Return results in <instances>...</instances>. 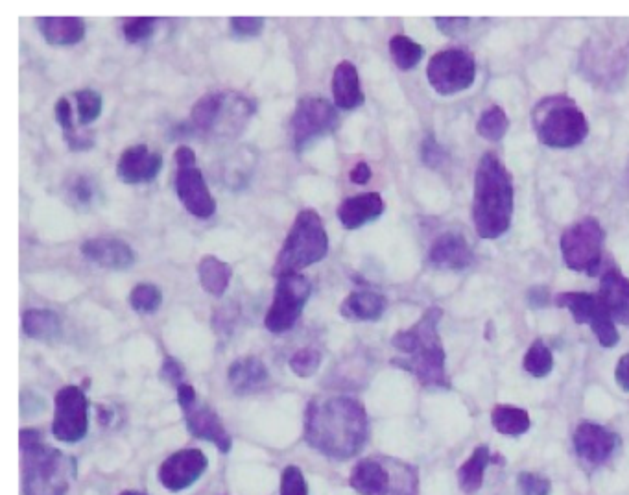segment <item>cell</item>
<instances>
[{
    "mask_svg": "<svg viewBox=\"0 0 629 495\" xmlns=\"http://www.w3.org/2000/svg\"><path fill=\"white\" fill-rule=\"evenodd\" d=\"M369 435L368 412L349 396L310 401L305 414V438L309 446L331 459L355 457Z\"/></svg>",
    "mask_w": 629,
    "mask_h": 495,
    "instance_id": "cell-1",
    "label": "cell"
},
{
    "mask_svg": "<svg viewBox=\"0 0 629 495\" xmlns=\"http://www.w3.org/2000/svg\"><path fill=\"white\" fill-rule=\"evenodd\" d=\"M515 191L506 165L487 152L480 157L473 191V224L480 239L495 241L506 235L513 220Z\"/></svg>",
    "mask_w": 629,
    "mask_h": 495,
    "instance_id": "cell-2",
    "label": "cell"
},
{
    "mask_svg": "<svg viewBox=\"0 0 629 495\" xmlns=\"http://www.w3.org/2000/svg\"><path fill=\"white\" fill-rule=\"evenodd\" d=\"M441 316L440 307H430L414 326L393 335V348L403 353L397 364L416 375L423 387H449L445 374L447 355L440 339Z\"/></svg>",
    "mask_w": 629,
    "mask_h": 495,
    "instance_id": "cell-3",
    "label": "cell"
},
{
    "mask_svg": "<svg viewBox=\"0 0 629 495\" xmlns=\"http://www.w3.org/2000/svg\"><path fill=\"white\" fill-rule=\"evenodd\" d=\"M23 495H65L76 473V462L41 442L34 429L21 431Z\"/></svg>",
    "mask_w": 629,
    "mask_h": 495,
    "instance_id": "cell-4",
    "label": "cell"
},
{
    "mask_svg": "<svg viewBox=\"0 0 629 495\" xmlns=\"http://www.w3.org/2000/svg\"><path fill=\"white\" fill-rule=\"evenodd\" d=\"M329 254V233L314 209L299 211L292 228L286 235L285 244L273 263V276L301 274V270L323 261Z\"/></svg>",
    "mask_w": 629,
    "mask_h": 495,
    "instance_id": "cell-5",
    "label": "cell"
},
{
    "mask_svg": "<svg viewBox=\"0 0 629 495\" xmlns=\"http://www.w3.org/2000/svg\"><path fill=\"white\" fill-rule=\"evenodd\" d=\"M534 130L539 143L567 150L582 145L589 135V121L582 109L563 95L541 100L534 109Z\"/></svg>",
    "mask_w": 629,
    "mask_h": 495,
    "instance_id": "cell-6",
    "label": "cell"
},
{
    "mask_svg": "<svg viewBox=\"0 0 629 495\" xmlns=\"http://www.w3.org/2000/svg\"><path fill=\"white\" fill-rule=\"evenodd\" d=\"M255 106L250 98L235 93H207L190 111L189 126L192 132L205 135H235L246 126Z\"/></svg>",
    "mask_w": 629,
    "mask_h": 495,
    "instance_id": "cell-7",
    "label": "cell"
},
{
    "mask_svg": "<svg viewBox=\"0 0 629 495\" xmlns=\"http://www.w3.org/2000/svg\"><path fill=\"white\" fill-rule=\"evenodd\" d=\"M604 244L606 231L602 224L596 218L585 217L563 231L559 250L569 270L594 276L602 263Z\"/></svg>",
    "mask_w": 629,
    "mask_h": 495,
    "instance_id": "cell-8",
    "label": "cell"
},
{
    "mask_svg": "<svg viewBox=\"0 0 629 495\" xmlns=\"http://www.w3.org/2000/svg\"><path fill=\"white\" fill-rule=\"evenodd\" d=\"M312 294V283L303 274H286L277 278L273 300L264 316V327L273 335L288 333L296 326Z\"/></svg>",
    "mask_w": 629,
    "mask_h": 495,
    "instance_id": "cell-9",
    "label": "cell"
},
{
    "mask_svg": "<svg viewBox=\"0 0 629 495\" xmlns=\"http://www.w3.org/2000/svg\"><path fill=\"white\" fill-rule=\"evenodd\" d=\"M176 180H174V189L178 194L179 202L189 211L192 217L207 218L213 217L216 213V200L209 185L203 178V172L196 163V152L190 146H178L176 154Z\"/></svg>",
    "mask_w": 629,
    "mask_h": 495,
    "instance_id": "cell-10",
    "label": "cell"
},
{
    "mask_svg": "<svg viewBox=\"0 0 629 495\" xmlns=\"http://www.w3.org/2000/svg\"><path fill=\"white\" fill-rule=\"evenodd\" d=\"M427 80L441 97H452L467 91L476 80L473 54L463 49L441 50L428 61Z\"/></svg>",
    "mask_w": 629,
    "mask_h": 495,
    "instance_id": "cell-11",
    "label": "cell"
},
{
    "mask_svg": "<svg viewBox=\"0 0 629 495\" xmlns=\"http://www.w3.org/2000/svg\"><path fill=\"white\" fill-rule=\"evenodd\" d=\"M554 302L561 309H567L576 324L591 327L596 340L602 348H615L620 342L617 322L607 311L606 305L598 298V294L589 292H561Z\"/></svg>",
    "mask_w": 629,
    "mask_h": 495,
    "instance_id": "cell-12",
    "label": "cell"
},
{
    "mask_svg": "<svg viewBox=\"0 0 629 495\" xmlns=\"http://www.w3.org/2000/svg\"><path fill=\"white\" fill-rule=\"evenodd\" d=\"M336 126H338L336 106L327 102L325 98H301L290 117V141L296 152H303L316 139L333 133Z\"/></svg>",
    "mask_w": 629,
    "mask_h": 495,
    "instance_id": "cell-13",
    "label": "cell"
},
{
    "mask_svg": "<svg viewBox=\"0 0 629 495\" xmlns=\"http://www.w3.org/2000/svg\"><path fill=\"white\" fill-rule=\"evenodd\" d=\"M89 431V401L80 387L61 388L54 399L52 433L65 444L84 440Z\"/></svg>",
    "mask_w": 629,
    "mask_h": 495,
    "instance_id": "cell-14",
    "label": "cell"
},
{
    "mask_svg": "<svg viewBox=\"0 0 629 495\" xmlns=\"http://www.w3.org/2000/svg\"><path fill=\"white\" fill-rule=\"evenodd\" d=\"M207 457L200 449H183L170 455L159 468V483L170 492H181L196 483L207 470Z\"/></svg>",
    "mask_w": 629,
    "mask_h": 495,
    "instance_id": "cell-15",
    "label": "cell"
},
{
    "mask_svg": "<svg viewBox=\"0 0 629 495\" xmlns=\"http://www.w3.org/2000/svg\"><path fill=\"white\" fill-rule=\"evenodd\" d=\"M163 169V157L146 145H133L120 154L117 176L126 185L154 182Z\"/></svg>",
    "mask_w": 629,
    "mask_h": 495,
    "instance_id": "cell-16",
    "label": "cell"
},
{
    "mask_svg": "<svg viewBox=\"0 0 629 495\" xmlns=\"http://www.w3.org/2000/svg\"><path fill=\"white\" fill-rule=\"evenodd\" d=\"M428 261L434 268L460 272L473 265L475 254L465 237H462L460 233L447 231L432 244L428 252Z\"/></svg>",
    "mask_w": 629,
    "mask_h": 495,
    "instance_id": "cell-17",
    "label": "cell"
},
{
    "mask_svg": "<svg viewBox=\"0 0 629 495\" xmlns=\"http://www.w3.org/2000/svg\"><path fill=\"white\" fill-rule=\"evenodd\" d=\"M80 250L87 261L107 270H128L137 259L128 242L113 237L87 239Z\"/></svg>",
    "mask_w": 629,
    "mask_h": 495,
    "instance_id": "cell-18",
    "label": "cell"
},
{
    "mask_svg": "<svg viewBox=\"0 0 629 495\" xmlns=\"http://www.w3.org/2000/svg\"><path fill=\"white\" fill-rule=\"evenodd\" d=\"M183 412H185V422H187V429H189L190 435L211 442L224 453L231 449L233 440L227 433L220 416L211 407L200 405L198 401H194L192 405L185 407Z\"/></svg>",
    "mask_w": 629,
    "mask_h": 495,
    "instance_id": "cell-19",
    "label": "cell"
},
{
    "mask_svg": "<svg viewBox=\"0 0 629 495\" xmlns=\"http://www.w3.org/2000/svg\"><path fill=\"white\" fill-rule=\"evenodd\" d=\"M617 438L606 427L593 422H583L574 433V447L583 460L591 464L606 462L615 451Z\"/></svg>",
    "mask_w": 629,
    "mask_h": 495,
    "instance_id": "cell-20",
    "label": "cell"
},
{
    "mask_svg": "<svg viewBox=\"0 0 629 495\" xmlns=\"http://www.w3.org/2000/svg\"><path fill=\"white\" fill-rule=\"evenodd\" d=\"M384 200L379 193H364L349 196L338 206V220L345 230H360L369 222L382 217Z\"/></svg>",
    "mask_w": 629,
    "mask_h": 495,
    "instance_id": "cell-21",
    "label": "cell"
},
{
    "mask_svg": "<svg viewBox=\"0 0 629 495\" xmlns=\"http://www.w3.org/2000/svg\"><path fill=\"white\" fill-rule=\"evenodd\" d=\"M598 298L615 322L629 326V279L618 268H609L602 274Z\"/></svg>",
    "mask_w": 629,
    "mask_h": 495,
    "instance_id": "cell-22",
    "label": "cell"
},
{
    "mask_svg": "<svg viewBox=\"0 0 629 495\" xmlns=\"http://www.w3.org/2000/svg\"><path fill=\"white\" fill-rule=\"evenodd\" d=\"M333 98L336 109L351 111L364 104L360 74L351 61H340L333 73Z\"/></svg>",
    "mask_w": 629,
    "mask_h": 495,
    "instance_id": "cell-23",
    "label": "cell"
},
{
    "mask_svg": "<svg viewBox=\"0 0 629 495\" xmlns=\"http://www.w3.org/2000/svg\"><path fill=\"white\" fill-rule=\"evenodd\" d=\"M386 298L373 290H355L345 298L340 314L351 322H377L386 313Z\"/></svg>",
    "mask_w": 629,
    "mask_h": 495,
    "instance_id": "cell-24",
    "label": "cell"
},
{
    "mask_svg": "<svg viewBox=\"0 0 629 495\" xmlns=\"http://www.w3.org/2000/svg\"><path fill=\"white\" fill-rule=\"evenodd\" d=\"M37 25L41 36L52 47H74L87 32L85 21L80 17H43Z\"/></svg>",
    "mask_w": 629,
    "mask_h": 495,
    "instance_id": "cell-25",
    "label": "cell"
},
{
    "mask_svg": "<svg viewBox=\"0 0 629 495\" xmlns=\"http://www.w3.org/2000/svg\"><path fill=\"white\" fill-rule=\"evenodd\" d=\"M268 368L257 357H244L229 366L227 379L238 394H250L261 390L268 381Z\"/></svg>",
    "mask_w": 629,
    "mask_h": 495,
    "instance_id": "cell-26",
    "label": "cell"
},
{
    "mask_svg": "<svg viewBox=\"0 0 629 495\" xmlns=\"http://www.w3.org/2000/svg\"><path fill=\"white\" fill-rule=\"evenodd\" d=\"M351 488L360 495H384L390 492V473L377 460H362L351 473Z\"/></svg>",
    "mask_w": 629,
    "mask_h": 495,
    "instance_id": "cell-27",
    "label": "cell"
},
{
    "mask_svg": "<svg viewBox=\"0 0 629 495\" xmlns=\"http://www.w3.org/2000/svg\"><path fill=\"white\" fill-rule=\"evenodd\" d=\"M198 278L207 294L214 298H222L231 285L233 268L214 255H205L198 265Z\"/></svg>",
    "mask_w": 629,
    "mask_h": 495,
    "instance_id": "cell-28",
    "label": "cell"
},
{
    "mask_svg": "<svg viewBox=\"0 0 629 495\" xmlns=\"http://www.w3.org/2000/svg\"><path fill=\"white\" fill-rule=\"evenodd\" d=\"M23 331L30 339L54 342L60 339L61 318L50 309H28L23 313Z\"/></svg>",
    "mask_w": 629,
    "mask_h": 495,
    "instance_id": "cell-29",
    "label": "cell"
},
{
    "mask_svg": "<svg viewBox=\"0 0 629 495\" xmlns=\"http://www.w3.org/2000/svg\"><path fill=\"white\" fill-rule=\"evenodd\" d=\"M489 462H491L489 447H475L473 455L465 460L462 468L458 470V483H460L462 492H465V494H476L482 488L484 473H486Z\"/></svg>",
    "mask_w": 629,
    "mask_h": 495,
    "instance_id": "cell-30",
    "label": "cell"
},
{
    "mask_svg": "<svg viewBox=\"0 0 629 495\" xmlns=\"http://www.w3.org/2000/svg\"><path fill=\"white\" fill-rule=\"evenodd\" d=\"M493 427L504 436H521L530 429V414L513 407V405H499L491 412Z\"/></svg>",
    "mask_w": 629,
    "mask_h": 495,
    "instance_id": "cell-31",
    "label": "cell"
},
{
    "mask_svg": "<svg viewBox=\"0 0 629 495\" xmlns=\"http://www.w3.org/2000/svg\"><path fill=\"white\" fill-rule=\"evenodd\" d=\"M390 54L397 69L412 71L419 65V61L425 56L423 45H419L414 39L403 34H397L390 39Z\"/></svg>",
    "mask_w": 629,
    "mask_h": 495,
    "instance_id": "cell-32",
    "label": "cell"
},
{
    "mask_svg": "<svg viewBox=\"0 0 629 495\" xmlns=\"http://www.w3.org/2000/svg\"><path fill=\"white\" fill-rule=\"evenodd\" d=\"M510 130V119L506 115V111L500 106H491L487 108L480 119L476 122V133L486 139V141H502L506 137V133Z\"/></svg>",
    "mask_w": 629,
    "mask_h": 495,
    "instance_id": "cell-33",
    "label": "cell"
},
{
    "mask_svg": "<svg viewBox=\"0 0 629 495\" xmlns=\"http://www.w3.org/2000/svg\"><path fill=\"white\" fill-rule=\"evenodd\" d=\"M523 368L532 377H546L554 370V355L543 340H535L523 359Z\"/></svg>",
    "mask_w": 629,
    "mask_h": 495,
    "instance_id": "cell-34",
    "label": "cell"
},
{
    "mask_svg": "<svg viewBox=\"0 0 629 495\" xmlns=\"http://www.w3.org/2000/svg\"><path fill=\"white\" fill-rule=\"evenodd\" d=\"M161 303H163V294L154 283H139L130 292L131 309L137 314L148 316V314L157 313Z\"/></svg>",
    "mask_w": 629,
    "mask_h": 495,
    "instance_id": "cell-35",
    "label": "cell"
},
{
    "mask_svg": "<svg viewBox=\"0 0 629 495\" xmlns=\"http://www.w3.org/2000/svg\"><path fill=\"white\" fill-rule=\"evenodd\" d=\"M76 108H78V122L82 126H89L102 115L104 98L95 89H82L74 93Z\"/></svg>",
    "mask_w": 629,
    "mask_h": 495,
    "instance_id": "cell-36",
    "label": "cell"
},
{
    "mask_svg": "<svg viewBox=\"0 0 629 495\" xmlns=\"http://www.w3.org/2000/svg\"><path fill=\"white\" fill-rule=\"evenodd\" d=\"M67 196L72 204L80 209H91L98 202V187L96 183L87 176H76L72 183H69Z\"/></svg>",
    "mask_w": 629,
    "mask_h": 495,
    "instance_id": "cell-37",
    "label": "cell"
},
{
    "mask_svg": "<svg viewBox=\"0 0 629 495\" xmlns=\"http://www.w3.org/2000/svg\"><path fill=\"white\" fill-rule=\"evenodd\" d=\"M321 366V353L314 348H301L296 351L292 357H290V370L297 375V377H312L316 375V372L320 370Z\"/></svg>",
    "mask_w": 629,
    "mask_h": 495,
    "instance_id": "cell-38",
    "label": "cell"
},
{
    "mask_svg": "<svg viewBox=\"0 0 629 495\" xmlns=\"http://www.w3.org/2000/svg\"><path fill=\"white\" fill-rule=\"evenodd\" d=\"M155 26L157 19L155 17H135V19H126L122 25V34L126 37L128 43L139 45L148 41L155 34Z\"/></svg>",
    "mask_w": 629,
    "mask_h": 495,
    "instance_id": "cell-39",
    "label": "cell"
},
{
    "mask_svg": "<svg viewBox=\"0 0 629 495\" xmlns=\"http://www.w3.org/2000/svg\"><path fill=\"white\" fill-rule=\"evenodd\" d=\"M517 488H519V495H550L552 484L543 475L526 471V473H519Z\"/></svg>",
    "mask_w": 629,
    "mask_h": 495,
    "instance_id": "cell-40",
    "label": "cell"
},
{
    "mask_svg": "<svg viewBox=\"0 0 629 495\" xmlns=\"http://www.w3.org/2000/svg\"><path fill=\"white\" fill-rule=\"evenodd\" d=\"M421 161L427 165L428 169H440L441 165L447 161V150L438 143L434 135H428L421 143Z\"/></svg>",
    "mask_w": 629,
    "mask_h": 495,
    "instance_id": "cell-41",
    "label": "cell"
},
{
    "mask_svg": "<svg viewBox=\"0 0 629 495\" xmlns=\"http://www.w3.org/2000/svg\"><path fill=\"white\" fill-rule=\"evenodd\" d=\"M281 495H309V486L303 471L296 466H288L281 477Z\"/></svg>",
    "mask_w": 629,
    "mask_h": 495,
    "instance_id": "cell-42",
    "label": "cell"
},
{
    "mask_svg": "<svg viewBox=\"0 0 629 495\" xmlns=\"http://www.w3.org/2000/svg\"><path fill=\"white\" fill-rule=\"evenodd\" d=\"M231 30L238 37H257L264 30L262 17H233Z\"/></svg>",
    "mask_w": 629,
    "mask_h": 495,
    "instance_id": "cell-43",
    "label": "cell"
},
{
    "mask_svg": "<svg viewBox=\"0 0 629 495\" xmlns=\"http://www.w3.org/2000/svg\"><path fill=\"white\" fill-rule=\"evenodd\" d=\"M434 23L438 26L441 34L456 37L469 28L471 19L469 17H438V19H434Z\"/></svg>",
    "mask_w": 629,
    "mask_h": 495,
    "instance_id": "cell-44",
    "label": "cell"
},
{
    "mask_svg": "<svg viewBox=\"0 0 629 495\" xmlns=\"http://www.w3.org/2000/svg\"><path fill=\"white\" fill-rule=\"evenodd\" d=\"M161 377L168 381V383H172V385H183V377H185V368H183V364L179 363L178 359H172V357H168L163 361V366H161Z\"/></svg>",
    "mask_w": 629,
    "mask_h": 495,
    "instance_id": "cell-45",
    "label": "cell"
},
{
    "mask_svg": "<svg viewBox=\"0 0 629 495\" xmlns=\"http://www.w3.org/2000/svg\"><path fill=\"white\" fill-rule=\"evenodd\" d=\"M65 141H67V145H69L72 152H85V150L95 146V135L89 132L72 130V132L65 133Z\"/></svg>",
    "mask_w": 629,
    "mask_h": 495,
    "instance_id": "cell-46",
    "label": "cell"
},
{
    "mask_svg": "<svg viewBox=\"0 0 629 495\" xmlns=\"http://www.w3.org/2000/svg\"><path fill=\"white\" fill-rule=\"evenodd\" d=\"M54 115H56V121L60 124L63 132L69 133L72 132V130H76V128H74V117H72L71 102H69L67 98H60V100L56 102Z\"/></svg>",
    "mask_w": 629,
    "mask_h": 495,
    "instance_id": "cell-47",
    "label": "cell"
},
{
    "mask_svg": "<svg viewBox=\"0 0 629 495\" xmlns=\"http://www.w3.org/2000/svg\"><path fill=\"white\" fill-rule=\"evenodd\" d=\"M615 381L624 392H629V351L618 359L617 368H615Z\"/></svg>",
    "mask_w": 629,
    "mask_h": 495,
    "instance_id": "cell-48",
    "label": "cell"
},
{
    "mask_svg": "<svg viewBox=\"0 0 629 495\" xmlns=\"http://www.w3.org/2000/svg\"><path fill=\"white\" fill-rule=\"evenodd\" d=\"M371 176H373V172L366 161H360L349 172V180L355 185H366L371 180Z\"/></svg>",
    "mask_w": 629,
    "mask_h": 495,
    "instance_id": "cell-49",
    "label": "cell"
},
{
    "mask_svg": "<svg viewBox=\"0 0 629 495\" xmlns=\"http://www.w3.org/2000/svg\"><path fill=\"white\" fill-rule=\"evenodd\" d=\"M550 302V294L545 287H534L528 292V303L534 307H545Z\"/></svg>",
    "mask_w": 629,
    "mask_h": 495,
    "instance_id": "cell-50",
    "label": "cell"
},
{
    "mask_svg": "<svg viewBox=\"0 0 629 495\" xmlns=\"http://www.w3.org/2000/svg\"><path fill=\"white\" fill-rule=\"evenodd\" d=\"M120 495H146L143 492H135V490H126V492H122Z\"/></svg>",
    "mask_w": 629,
    "mask_h": 495,
    "instance_id": "cell-51",
    "label": "cell"
}]
</instances>
